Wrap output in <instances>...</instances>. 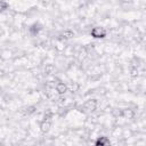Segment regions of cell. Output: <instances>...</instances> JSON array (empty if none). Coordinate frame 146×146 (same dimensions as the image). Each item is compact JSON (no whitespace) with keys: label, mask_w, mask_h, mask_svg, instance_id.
Masks as SVG:
<instances>
[{"label":"cell","mask_w":146,"mask_h":146,"mask_svg":"<svg viewBox=\"0 0 146 146\" xmlns=\"http://www.w3.org/2000/svg\"><path fill=\"white\" fill-rule=\"evenodd\" d=\"M42 31H43V25H42L39 21L33 22L32 24H30V25L27 26V34H29V36L32 38V39L39 36Z\"/></svg>","instance_id":"3957f363"},{"label":"cell","mask_w":146,"mask_h":146,"mask_svg":"<svg viewBox=\"0 0 146 146\" xmlns=\"http://www.w3.org/2000/svg\"><path fill=\"white\" fill-rule=\"evenodd\" d=\"M89 35L94 39L97 40H103L108 35V31L106 27L102 26V25H94L90 30H89Z\"/></svg>","instance_id":"7a4b0ae2"},{"label":"cell","mask_w":146,"mask_h":146,"mask_svg":"<svg viewBox=\"0 0 146 146\" xmlns=\"http://www.w3.org/2000/svg\"><path fill=\"white\" fill-rule=\"evenodd\" d=\"M92 146H112V141L110 137L105 135H100L96 137V139L92 141Z\"/></svg>","instance_id":"5b68a950"},{"label":"cell","mask_w":146,"mask_h":146,"mask_svg":"<svg viewBox=\"0 0 146 146\" xmlns=\"http://www.w3.org/2000/svg\"><path fill=\"white\" fill-rule=\"evenodd\" d=\"M100 107V103L97 98H88L86 99L83 103L81 104H76L75 106V110H78L79 112L86 114V115H91L94 113H96Z\"/></svg>","instance_id":"6da1fadb"},{"label":"cell","mask_w":146,"mask_h":146,"mask_svg":"<svg viewBox=\"0 0 146 146\" xmlns=\"http://www.w3.org/2000/svg\"><path fill=\"white\" fill-rule=\"evenodd\" d=\"M55 92L58 95V96H65L67 95L68 92V84L66 82H64L63 80L58 79L55 83V88H54Z\"/></svg>","instance_id":"277c9868"},{"label":"cell","mask_w":146,"mask_h":146,"mask_svg":"<svg viewBox=\"0 0 146 146\" xmlns=\"http://www.w3.org/2000/svg\"><path fill=\"white\" fill-rule=\"evenodd\" d=\"M10 9V5L6 1H0V15L5 14L6 11H8Z\"/></svg>","instance_id":"8992f818"},{"label":"cell","mask_w":146,"mask_h":146,"mask_svg":"<svg viewBox=\"0 0 146 146\" xmlns=\"http://www.w3.org/2000/svg\"><path fill=\"white\" fill-rule=\"evenodd\" d=\"M3 92H5V90H3V88L0 86V96H2V94H3Z\"/></svg>","instance_id":"52a82bcc"}]
</instances>
